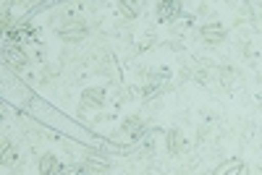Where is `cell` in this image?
<instances>
[{
  "label": "cell",
  "mask_w": 262,
  "mask_h": 175,
  "mask_svg": "<svg viewBox=\"0 0 262 175\" xmlns=\"http://www.w3.org/2000/svg\"><path fill=\"white\" fill-rule=\"evenodd\" d=\"M3 60L11 65V71H21V68H27V63H29L27 53L21 50L18 45H8V47L3 50Z\"/></svg>",
  "instance_id": "6da1fadb"
},
{
  "label": "cell",
  "mask_w": 262,
  "mask_h": 175,
  "mask_svg": "<svg viewBox=\"0 0 262 175\" xmlns=\"http://www.w3.org/2000/svg\"><path fill=\"white\" fill-rule=\"evenodd\" d=\"M58 34H60V39H66V42H79V39L86 37V27L81 24V21H74V24H63V27L58 29Z\"/></svg>",
  "instance_id": "7a4b0ae2"
},
{
  "label": "cell",
  "mask_w": 262,
  "mask_h": 175,
  "mask_svg": "<svg viewBox=\"0 0 262 175\" xmlns=\"http://www.w3.org/2000/svg\"><path fill=\"white\" fill-rule=\"evenodd\" d=\"M200 37L207 42V45H221L223 37H226V29L221 24H207V27L200 29Z\"/></svg>",
  "instance_id": "3957f363"
},
{
  "label": "cell",
  "mask_w": 262,
  "mask_h": 175,
  "mask_svg": "<svg viewBox=\"0 0 262 175\" xmlns=\"http://www.w3.org/2000/svg\"><path fill=\"white\" fill-rule=\"evenodd\" d=\"M179 13H181V3H176V0H163V3H158V18L160 21H170Z\"/></svg>",
  "instance_id": "277c9868"
},
{
  "label": "cell",
  "mask_w": 262,
  "mask_h": 175,
  "mask_svg": "<svg viewBox=\"0 0 262 175\" xmlns=\"http://www.w3.org/2000/svg\"><path fill=\"white\" fill-rule=\"evenodd\" d=\"M81 102L86 107H102L105 105V92L97 89V86H92V89H84L81 92Z\"/></svg>",
  "instance_id": "5b68a950"
},
{
  "label": "cell",
  "mask_w": 262,
  "mask_h": 175,
  "mask_svg": "<svg viewBox=\"0 0 262 175\" xmlns=\"http://www.w3.org/2000/svg\"><path fill=\"white\" fill-rule=\"evenodd\" d=\"M60 170V162L55 155H42L39 157V175H55Z\"/></svg>",
  "instance_id": "8992f818"
},
{
  "label": "cell",
  "mask_w": 262,
  "mask_h": 175,
  "mask_svg": "<svg viewBox=\"0 0 262 175\" xmlns=\"http://www.w3.org/2000/svg\"><path fill=\"white\" fill-rule=\"evenodd\" d=\"M121 134H126L128 139H137V136L142 134V120H139L137 115L126 118V120H123V128H121Z\"/></svg>",
  "instance_id": "52a82bcc"
},
{
  "label": "cell",
  "mask_w": 262,
  "mask_h": 175,
  "mask_svg": "<svg viewBox=\"0 0 262 175\" xmlns=\"http://www.w3.org/2000/svg\"><path fill=\"white\" fill-rule=\"evenodd\" d=\"M168 149H170V155H179V152L184 149V134L179 128L168 131Z\"/></svg>",
  "instance_id": "ba28073f"
},
{
  "label": "cell",
  "mask_w": 262,
  "mask_h": 175,
  "mask_svg": "<svg viewBox=\"0 0 262 175\" xmlns=\"http://www.w3.org/2000/svg\"><path fill=\"white\" fill-rule=\"evenodd\" d=\"M84 167L90 170V172H107V170H111V165H107V160H102V157H97V155L86 157Z\"/></svg>",
  "instance_id": "9c48e42d"
},
{
  "label": "cell",
  "mask_w": 262,
  "mask_h": 175,
  "mask_svg": "<svg viewBox=\"0 0 262 175\" xmlns=\"http://www.w3.org/2000/svg\"><path fill=\"white\" fill-rule=\"evenodd\" d=\"M217 175H249V170H247V165H238V162L233 160V162H228L223 170H217Z\"/></svg>",
  "instance_id": "30bf717a"
},
{
  "label": "cell",
  "mask_w": 262,
  "mask_h": 175,
  "mask_svg": "<svg viewBox=\"0 0 262 175\" xmlns=\"http://www.w3.org/2000/svg\"><path fill=\"white\" fill-rule=\"evenodd\" d=\"M118 8H121V13H123L126 18H137V16H139V6H137V3H128V0H121Z\"/></svg>",
  "instance_id": "8fae6325"
},
{
  "label": "cell",
  "mask_w": 262,
  "mask_h": 175,
  "mask_svg": "<svg viewBox=\"0 0 262 175\" xmlns=\"http://www.w3.org/2000/svg\"><path fill=\"white\" fill-rule=\"evenodd\" d=\"M13 162H16V149L11 144H6V149H3V165H13Z\"/></svg>",
  "instance_id": "7c38bea8"
}]
</instances>
